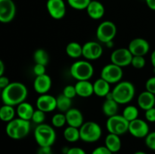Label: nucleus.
<instances>
[{
    "label": "nucleus",
    "mask_w": 155,
    "mask_h": 154,
    "mask_svg": "<svg viewBox=\"0 0 155 154\" xmlns=\"http://www.w3.org/2000/svg\"><path fill=\"white\" fill-rule=\"evenodd\" d=\"M5 69V67L4 62L0 59V77H1L2 75H3V74H4Z\"/></svg>",
    "instance_id": "46"
},
{
    "label": "nucleus",
    "mask_w": 155,
    "mask_h": 154,
    "mask_svg": "<svg viewBox=\"0 0 155 154\" xmlns=\"http://www.w3.org/2000/svg\"><path fill=\"white\" fill-rule=\"evenodd\" d=\"M45 119V113H44L42 110L36 109L34 110L33 116H32L31 120L36 125H40V124L44 123Z\"/></svg>",
    "instance_id": "34"
},
{
    "label": "nucleus",
    "mask_w": 155,
    "mask_h": 154,
    "mask_svg": "<svg viewBox=\"0 0 155 154\" xmlns=\"http://www.w3.org/2000/svg\"><path fill=\"white\" fill-rule=\"evenodd\" d=\"M77 95L83 98H87L92 96L94 94L93 84L89 80L77 81L75 85Z\"/></svg>",
    "instance_id": "21"
},
{
    "label": "nucleus",
    "mask_w": 155,
    "mask_h": 154,
    "mask_svg": "<svg viewBox=\"0 0 155 154\" xmlns=\"http://www.w3.org/2000/svg\"><path fill=\"white\" fill-rule=\"evenodd\" d=\"M128 49L133 56H143L145 57L150 51V44L143 38H136L130 41Z\"/></svg>",
    "instance_id": "15"
},
{
    "label": "nucleus",
    "mask_w": 155,
    "mask_h": 154,
    "mask_svg": "<svg viewBox=\"0 0 155 154\" xmlns=\"http://www.w3.org/2000/svg\"><path fill=\"white\" fill-rule=\"evenodd\" d=\"M66 154H86V151L80 147L74 146V147L69 148L67 151Z\"/></svg>",
    "instance_id": "42"
},
{
    "label": "nucleus",
    "mask_w": 155,
    "mask_h": 154,
    "mask_svg": "<svg viewBox=\"0 0 155 154\" xmlns=\"http://www.w3.org/2000/svg\"><path fill=\"white\" fill-rule=\"evenodd\" d=\"M16 110L14 107L4 104L0 107V120L5 122H9L15 119Z\"/></svg>",
    "instance_id": "27"
},
{
    "label": "nucleus",
    "mask_w": 155,
    "mask_h": 154,
    "mask_svg": "<svg viewBox=\"0 0 155 154\" xmlns=\"http://www.w3.org/2000/svg\"><path fill=\"white\" fill-rule=\"evenodd\" d=\"M67 124L65 113H56L51 118V125L54 128H62Z\"/></svg>",
    "instance_id": "33"
},
{
    "label": "nucleus",
    "mask_w": 155,
    "mask_h": 154,
    "mask_svg": "<svg viewBox=\"0 0 155 154\" xmlns=\"http://www.w3.org/2000/svg\"><path fill=\"white\" fill-rule=\"evenodd\" d=\"M34 108L31 104L24 101L21 104L17 106L16 113L18 114V118L24 119V120L30 121L34 113Z\"/></svg>",
    "instance_id": "23"
},
{
    "label": "nucleus",
    "mask_w": 155,
    "mask_h": 154,
    "mask_svg": "<svg viewBox=\"0 0 155 154\" xmlns=\"http://www.w3.org/2000/svg\"><path fill=\"white\" fill-rule=\"evenodd\" d=\"M36 107L44 113H51L57 109V99L53 95H40L36 100Z\"/></svg>",
    "instance_id": "16"
},
{
    "label": "nucleus",
    "mask_w": 155,
    "mask_h": 154,
    "mask_svg": "<svg viewBox=\"0 0 155 154\" xmlns=\"http://www.w3.org/2000/svg\"><path fill=\"white\" fill-rule=\"evenodd\" d=\"M145 117L148 122H155V107L148 110H145Z\"/></svg>",
    "instance_id": "40"
},
{
    "label": "nucleus",
    "mask_w": 155,
    "mask_h": 154,
    "mask_svg": "<svg viewBox=\"0 0 155 154\" xmlns=\"http://www.w3.org/2000/svg\"><path fill=\"white\" fill-rule=\"evenodd\" d=\"M119 105L114 99H106L102 104V112L106 116L110 117V116H115L117 114L118 110H119Z\"/></svg>",
    "instance_id": "25"
},
{
    "label": "nucleus",
    "mask_w": 155,
    "mask_h": 154,
    "mask_svg": "<svg viewBox=\"0 0 155 154\" xmlns=\"http://www.w3.org/2000/svg\"><path fill=\"white\" fill-rule=\"evenodd\" d=\"M27 95L28 90L24 83L13 82L2 90L0 96L3 104L15 107L25 101Z\"/></svg>",
    "instance_id": "1"
},
{
    "label": "nucleus",
    "mask_w": 155,
    "mask_h": 154,
    "mask_svg": "<svg viewBox=\"0 0 155 154\" xmlns=\"http://www.w3.org/2000/svg\"><path fill=\"white\" fill-rule=\"evenodd\" d=\"M111 154H119V153H118V152H112Z\"/></svg>",
    "instance_id": "50"
},
{
    "label": "nucleus",
    "mask_w": 155,
    "mask_h": 154,
    "mask_svg": "<svg viewBox=\"0 0 155 154\" xmlns=\"http://www.w3.org/2000/svg\"><path fill=\"white\" fill-rule=\"evenodd\" d=\"M104 146L111 152H118L122 146V142L119 135L109 133L104 139Z\"/></svg>",
    "instance_id": "24"
},
{
    "label": "nucleus",
    "mask_w": 155,
    "mask_h": 154,
    "mask_svg": "<svg viewBox=\"0 0 155 154\" xmlns=\"http://www.w3.org/2000/svg\"><path fill=\"white\" fill-rule=\"evenodd\" d=\"M86 10L89 18L96 21L101 19L105 13L104 5L101 2L97 0H92Z\"/></svg>",
    "instance_id": "19"
},
{
    "label": "nucleus",
    "mask_w": 155,
    "mask_h": 154,
    "mask_svg": "<svg viewBox=\"0 0 155 154\" xmlns=\"http://www.w3.org/2000/svg\"><path fill=\"white\" fill-rule=\"evenodd\" d=\"M63 136L67 141L70 143H75L80 140V128L68 125L64 131Z\"/></svg>",
    "instance_id": "28"
},
{
    "label": "nucleus",
    "mask_w": 155,
    "mask_h": 154,
    "mask_svg": "<svg viewBox=\"0 0 155 154\" xmlns=\"http://www.w3.org/2000/svg\"><path fill=\"white\" fill-rule=\"evenodd\" d=\"M57 99V109L61 113H66L72 108V99L67 98L61 94L56 98Z\"/></svg>",
    "instance_id": "29"
},
{
    "label": "nucleus",
    "mask_w": 155,
    "mask_h": 154,
    "mask_svg": "<svg viewBox=\"0 0 155 154\" xmlns=\"http://www.w3.org/2000/svg\"><path fill=\"white\" fill-rule=\"evenodd\" d=\"M105 45H106V46L107 47V48H113L114 45V43L113 41H110V42H107Z\"/></svg>",
    "instance_id": "48"
},
{
    "label": "nucleus",
    "mask_w": 155,
    "mask_h": 154,
    "mask_svg": "<svg viewBox=\"0 0 155 154\" xmlns=\"http://www.w3.org/2000/svg\"><path fill=\"white\" fill-rule=\"evenodd\" d=\"M16 5L13 0H0V22L8 24L15 18Z\"/></svg>",
    "instance_id": "11"
},
{
    "label": "nucleus",
    "mask_w": 155,
    "mask_h": 154,
    "mask_svg": "<svg viewBox=\"0 0 155 154\" xmlns=\"http://www.w3.org/2000/svg\"><path fill=\"white\" fill-rule=\"evenodd\" d=\"M151 62L155 71V50L152 51V53L151 54Z\"/></svg>",
    "instance_id": "47"
},
{
    "label": "nucleus",
    "mask_w": 155,
    "mask_h": 154,
    "mask_svg": "<svg viewBox=\"0 0 155 154\" xmlns=\"http://www.w3.org/2000/svg\"><path fill=\"white\" fill-rule=\"evenodd\" d=\"M70 72L77 81L89 80L94 75V67L89 60H77L71 65Z\"/></svg>",
    "instance_id": "5"
},
{
    "label": "nucleus",
    "mask_w": 155,
    "mask_h": 154,
    "mask_svg": "<svg viewBox=\"0 0 155 154\" xmlns=\"http://www.w3.org/2000/svg\"><path fill=\"white\" fill-rule=\"evenodd\" d=\"M34 138L39 146H51L56 140L54 127L48 124L37 125L34 131Z\"/></svg>",
    "instance_id": "4"
},
{
    "label": "nucleus",
    "mask_w": 155,
    "mask_h": 154,
    "mask_svg": "<svg viewBox=\"0 0 155 154\" xmlns=\"http://www.w3.org/2000/svg\"><path fill=\"white\" fill-rule=\"evenodd\" d=\"M103 54V48L99 42L89 41L83 45V57L87 60L99 59Z\"/></svg>",
    "instance_id": "13"
},
{
    "label": "nucleus",
    "mask_w": 155,
    "mask_h": 154,
    "mask_svg": "<svg viewBox=\"0 0 155 154\" xmlns=\"http://www.w3.org/2000/svg\"><path fill=\"white\" fill-rule=\"evenodd\" d=\"M67 124L69 126L80 128L84 123V117L80 110L77 108H71L65 113Z\"/></svg>",
    "instance_id": "18"
},
{
    "label": "nucleus",
    "mask_w": 155,
    "mask_h": 154,
    "mask_svg": "<svg viewBox=\"0 0 155 154\" xmlns=\"http://www.w3.org/2000/svg\"><path fill=\"white\" fill-rule=\"evenodd\" d=\"M112 152L105 146H100L95 148L92 154H111Z\"/></svg>",
    "instance_id": "41"
},
{
    "label": "nucleus",
    "mask_w": 155,
    "mask_h": 154,
    "mask_svg": "<svg viewBox=\"0 0 155 154\" xmlns=\"http://www.w3.org/2000/svg\"><path fill=\"white\" fill-rule=\"evenodd\" d=\"M66 54L71 58H79L83 56V45L77 42H71L66 46Z\"/></svg>",
    "instance_id": "26"
},
{
    "label": "nucleus",
    "mask_w": 155,
    "mask_h": 154,
    "mask_svg": "<svg viewBox=\"0 0 155 154\" xmlns=\"http://www.w3.org/2000/svg\"><path fill=\"white\" fill-rule=\"evenodd\" d=\"M138 106L143 110H148L155 107V95L148 91L139 94L137 100Z\"/></svg>",
    "instance_id": "20"
},
{
    "label": "nucleus",
    "mask_w": 155,
    "mask_h": 154,
    "mask_svg": "<svg viewBox=\"0 0 155 154\" xmlns=\"http://www.w3.org/2000/svg\"><path fill=\"white\" fill-rule=\"evenodd\" d=\"M123 75L124 72L122 67L112 63L106 64L101 71V78L110 84H117L120 82Z\"/></svg>",
    "instance_id": "9"
},
{
    "label": "nucleus",
    "mask_w": 155,
    "mask_h": 154,
    "mask_svg": "<svg viewBox=\"0 0 155 154\" xmlns=\"http://www.w3.org/2000/svg\"><path fill=\"white\" fill-rule=\"evenodd\" d=\"M46 8L48 14L54 20L64 18L67 12L66 4L64 0H48Z\"/></svg>",
    "instance_id": "14"
},
{
    "label": "nucleus",
    "mask_w": 155,
    "mask_h": 154,
    "mask_svg": "<svg viewBox=\"0 0 155 154\" xmlns=\"http://www.w3.org/2000/svg\"><path fill=\"white\" fill-rule=\"evenodd\" d=\"M128 132L136 138H145L150 132L149 125L146 121L138 118L130 122Z\"/></svg>",
    "instance_id": "12"
},
{
    "label": "nucleus",
    "mask_w": 155,
    "mask_h": 154,
    "mask_svg": "<svg viewBox=\"0 0 155 154\" xmlns=\"http://www.w3.org/2000/svg\"><path fill=\"white\" fill-rule=\"evenodd\" d=\"M45 66H46L36 63L35 66H33V73H34V75H36V76H39V75H44V74H46L45 73V70H46Z\"/></svg>",
    "instance_id": "39"
},
{
    "label": "nucleus",
    "mask_w": 155,
    "mask_h": 154,
    "mask_svg": "<svg viewBox=\"0 0 155 154\" xmlns=\"http://www.w3.org/2000/svg\"><path fill=\"white\" fill-rule=\"evenodd\" d=\"M1 92H2V90H1V89H0V95H1Z\"/></svg>",
    "instance_id": "51"
},
{
    "label": "nucleus",
    "mask_w": 155,
    "mask_h": 154,
    "mask_svg": "<svg viewBox=\"0 0 155 154\" xmlns=\"http://www.w3.org/2000/svg\"><path fill=\"white\" fill-rule=\"evenodd\" d=\"M133 154H147L146 152H143V151H137V152H134Z\"/></svg>",
    "instance_id": "49"
},
{
    "label": "nucleus",
    "mask_w": 155,
    "mask_h": 154,
    "mask_svg": "<svg viewBox=\"0 0 155 154\" xmlns=\"http://www.w3.org/2000/svg\"><path fill=\"white\" fill-rule=\"evenodd\" d=\"M129 124L130 122L122 115L117 114L108 117L106 122V128L109 133L120 136L128 132Z\"/></svg>",
    "instance_id": "7"
},
{
    "label": "nucleus",
    "mask_w": 155,
    "mask_h": 154,
    "mask_svg": "<svg viewBox=\"0 0 155 154\" xmlns=\"http://www.w3.org/2000/svg\"><path fill=\"white\" fill-rule=\"evenodd\" d=\"M113 98L118 104H127L133 101L136 95V88L131 82L120 81L117 83L111 91Z\"/></svg>",
    "instance_id": "2"
},
{
    "label": "nucleus",
    "mask_w": 155,
    "mask_h": 154,
    "mask_svg": "<svg viewBox=\"0 0 155 154\" xmlns=\"http://www.w3.org/2000/svg\"><path fill=\"white\" fill-rule=\"evenodd\" d=\"M145 2L151 10L155 11V0H145Z\"/></svg>",
    "instance_id": "45"
},
{
    "label": "nucleus",
    "mask_w": 155,
    "mask_h": 154,
    "mask_svg": "<svg viewBox=\"0 0 155 154\" xmlns=\"http://www.w3.org/2000/svg\"><path fill=\"white\" fill-rule=\"evenodd\" d=\"M33 60L37 64H42L47 66L49 62V55L45 49L39 48L36 49L33 53Z\"/></svg>",
    "instance_id": "30"
},
{
    "label": "nucleus",
    "mask_w": 155,
    "mask_h": 154,
    "mask_svg": "<svg viewBox=\"0 0 155 154\" xmlns=\"http://www.w3.org/2000/svg\"><path fill=\"white\" fill-rule=\"evenodd\" d=\"M117 27L114 22L110 21H104L99 24L96 30L97 39L101 43L113 41L117 35Z\"/></svg>",
    "instance_id": "8"
},
{
    "label": "nucleus",
    "mask_w": 155,
    "mask_h": 154,
    "mask_svg": "<svg viewBox=\"0 0 155 154\" xmlns=\"http://www.w3.org/2000/svg\"><path fill=\"white\" fill-rule=\"evenodd\" d=\"M62 94L64 96H66L67 98H71V99H73V98H74L77 95V91H76L75 86L71 85H68L65 86L64 88Z\"/></svg>",
    "instance_id": "36"
},
{
    "label": "nucleus",
    "mask_w": 155,
    "mask_h": 154,
    "mask_svg": "<svg viewBox=\"0 0 155 154\" xmlns=\"http://www.w3.org/2000/svg\"><path fill=\"white\" fill-rule=\"evenodd\" d=\"M145 89L155 95V76L150 77L145 83Z\"/></svg>",
    "instance_id": "38"
},
{
    "label": "nucleus",
    "mask_w": 155,
    "mask_h": 154,
    "mask_svg": "<svg viewBox=\"0 0 155 154\" xmlns=\"http://www.w3.org/2000/svg\"><path fill=\"white\" fill-rule=\"evenodd\" d=\"M91 1L92 0H67L70 7L78 11L86 9Z\"/></svg>",
    "instance_id": "32"
},
{
    "label": "nucleus",
    "mask_w": 155,
    "mask_h": 154,
    "mask_svg": "<svg viewBox=\"0 0 155 154\" xmlns=\"http://www.w3.org/2000/svg\"><path fill=\"white\" fill-rule=\"evenodd\" d=\"M52 85L51 77L47 74L36 76L33 82V89L39 95H45L50 91Z\"/></svg>",
    "instance_id": "17"
},
{
    "label": "nucleus",
    "mask_w": 155,
    "mask_h": 154,
    "mask_svg": "<svg viewBox=\"0 0 155 154\" xmlns=\"http://www.w3.org/2000/svg\"><path fill=\"white\" fill-rule=\"evenodd\" d=\"M146 64V60L143 56H133L131 65L136 69H142Z\"/></svg>",
    "instance_id": "35"
},
{
    "label": "nucleus",
    "mask_w": 155,
    "mask_h": 154,
    "mask_svg": "<svg viewBox=\"0 0 155 154\" xmlns=\"http://www.w3.org/2000/svg\"><path fill=\"white\" fill-rule=\"evenodd\" d=\"M30 131V121L17 118L8 122L5 127V132L10 138L21 140L28 135Z\"/></svg>",
    "instance_id": "3"
},
{
    "label": "nucleus",
    "mask_w": 155,
    "mask_h": 154,
    "mask_svg": "<svg viewBox=\"0 0 155 154\" xmlns=\"http://www.w3.org/2000/svg\"><path fill=\"white\" fill-rule=\"evenodd\" d=\"M11 82L9 81V79L8 77L5 76L4 75L0 77V89L1 90H3L4 88H5Z\"/></svg>",
    "instance_id": "43"
},
{
    "label": "nucleus",
    "mask_w": 155,
    "mask_h": 154,
    "mask_svg": "<svg viewBox=\"0 0 155 154\" xmlns=\"http://www.w3.org/2000/svg\"><path fill=\"white\" fill-rule=\"evenodd\" d=\"M94 94L99 98H105L111 91L110 84L100 77L93 83Z\"/></svg>",
    "instance_id": "22"
},
{
    "label": "nucleus",
    "mask_w": 155,
    "mask_h": 154,
    "mask_svg": "<svg viewBox=\"0 0 155 154\" xmlns=\"http://www.w3.org/2000/svg\"><path fill=\"white\" fill-rule=\"evenodd\" d=\"M80 140L86 143H95L101 138L102 129L99 124L93 121L86 122L80 128Z\"/></svg>",
    "instance_id": "6"
},
{
    "label": "nucleus",
    "mask_w": 155,
    "mask_h": 154,
    "mask_svg": "<svg viewBox=\"0 0 155 154\" xmlns=\"http://www.w3.org/2000/svg\"><path fill=\"white\" fill-rule=\"evenodd\" d=\"M37 154H53L51 146H39Z\"/></svg>",
    "instance_id": "44"
},
{
    "label": "nucleus",
    "mask_w": 155,
    "mask_h": 154,
    "mask_svg": "<svg viewBox=\"0 0 155 154\" xmlns=\"http://www.w3.org/2000/svg\"><path fill=\"white\" fill-rule=\"evenodd\" d=\"M139 111L138 107L133 105L127 106L123 110L122 116L128 121L129 122L135 120V119L139 118Z\"/></svg>",
    "instance_id": "31"
},
{
    "label": "nucleus",
    "mask_w": 155,
    "mask_h": 154,
    "mask_svg": "<svg viewBox=\"0 0 155 154\" xmlns=\"http://www.w3.org/2000/svg\"><path fill=\"white\" fill-rule=\"evenodd\" d=\"M145 139L146 146L151 150L155 151V131L149 132Z\"/></svg>",
    "instance_id": "37"
},
{
    "label": "nucleus",
    "mask_w": 155,
    "mask_h": 154,
    "mask_svg": "<svg viewBox=\"0 0 155 154\" xmlns=\"http://www.w3.org/2000/svg\"><path fill=\"white\" fill-rule=\"evenodd\" d=\"M133 57L128 48H117L110 54V61L114 64L123 68L131 65Z\"/></svg>",
    "instance_id": "10"
}]
</instances>
